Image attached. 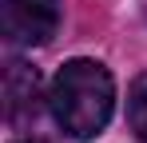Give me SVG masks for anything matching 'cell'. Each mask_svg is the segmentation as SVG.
<instances>
[{"instance_id":"cell-1","label":"cell","mask_w":147,"mask_h":143,"mask_svg":"<svg viewBox=\"0 0 147 143\" xmlns=\"http://www.w3.org/2000/svg\"><path fill=\"white\" fill-rule=\"evenodd\" d=\"M52 119L72 135V139H92L107 127L111 107H115V84L111 72L96 60H72L56 72L48 92Z\"/></svg>"},{"instance_id":"cell-2","label":"cell","mask_w":147,"mask_h":143,"mask_svg":"<svg viewBox=\"0 0 147 143\" xmlns=\"http://www.w3.org/2000/svg\"><path fill=\"white\" fill-rule=\"evenodd\" d=\"M0 24H4V40L16 48L48 44L56 36V0H0Z\"/></svg>"},{"instance_id":"cell-3","label":"cell","mask_w":147,"mask_h":143,"mask_svg":"<svg viewBox=\"0 0 147 143\" xmlns=\"http://www.w3.org/2000/svg\"><path fill=\"white\" fill-rule=\"evenodd\" d=\"M40 111V76L20 60L4 68V115L8 123H28Z\"/></svg>"},{"instance_id":"cell-4","label":"cell","mask_w":147,"mask_h":143,"mask_svg":"<svg viewBox=\"0 0 147 143\" xmlns=\"http://www.w3.org/2000/svg\"><path fill=\"white\" fill-rule=\"evenodd\" d=\"M127 123H131V131L147 143V76H139V80L131 84V92H127Z\"/></svg>"},{"instance_id":"cell-5","label":"cell","mask_w":147,"mask_h":143,"mask_svg":"<svg viewBox=\"0 0 147 143\" xmlns=\"http://www.w3.org/2000/svg\"><path fill=\"white\" fill-rule=\"evenodd\" d=\"M16 143H44V139H16Z\"/></svg>"}]
</instances>
